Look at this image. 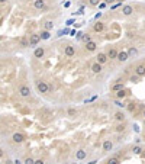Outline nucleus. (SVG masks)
I'll return each mask as SVG.
<instances>
[{"label":"nucleus","instance_id":"nucleus-14","mask_svg":"<svg viewBox=\"0 0 145 164\" xmlns=\"http://www.w3.org/2000/svg\"><path fill=\"white\" fill-rule=\"evenodd\" d=\"M122 13L125 15V16H129V15L134 13V7H132V6H129V5L123 6V7H122Z\"/></svg>","mask_w":145,"mask_h":164},{"label":"nucleus","instance_id":"nucleus-7","mask_svg":"<svg viewBox=\"0 0 145 164\" xmlns=\"http://www.w3.org/2000/svg\"><path fill=\"white\" fill-rule=\"evenodd\" d=\"M64 54H65L67 57H72V55L76 54V48H74L72 45H67L65 49H64Z\"/></svg>","mask_w":145,"mask_h":164},{"label":"nucleus","instance_id":"nucleus-29","mask_svg":"<svg viewBox=\"0 0 145 164\" xmlns=\"http://www.w3.org/2000/svg\"><path fill=\"white\" fill-rule=\"evenodd\" d=\"M20 44H22L23 47H29V41H26V39H25V38H23V39L20 41Z\"/></svg>","mask_w":145,"mask_h":164},{"label":"nucleus","instance_id":"nucleus-9","mask_svg":"<svg viewBox=\"0 0 145 164\" xmlns=\"http://www.w3.org/2000/svg\"><path fill=\"white\" fill-rule=\"evenodd\" d=\"M96 48H97V44H96L94 41H89V42H86V49L89 51V52L96 51Z\"/></svg>","mask_w":145,"mask_h":164},{"label":"nucleus","instance_id":"nucleus-18","mask_svg":"<svg viewBox=\"0 0 145 164\" xmlns=\"http://www.w3.org/2000/svg\"><path fill=\"white\" fill-rule=\"evenodd\" d=\"M123 89V83L122 81H116L113 86H112V90L113 92H118V90H122Z\"/></svg>","mask_w":145,"mask_h":164},{"label":"nucleus","instance_id":"nucleus-3","mask_svg":"<svg viewBox=\"0 0 145 164\" xmlns=\"http://www.w3.org/2000/svg\"><path fill=\"white\" fill-rule=\"evenodd\" d=\"M39 41H41V35H36V34L29 35V45H31V47L38 45V44H39Z\"/></svg>","mask_w":145,"mask_h":164},{"label":"nucleus","instance_id":"nucleus-12","mask_svg":"<svg viewBox=\"0 0 145 164\" xmlns=\"http://www.w3.org/2000/svg\"><path fill=\"white\" fill-rule=\"evenodd\" d=\"M112 148H113V142L110 141V139H106L103 142V151L109 152V151H112Z\"/></svg>","mask_w":145,"mask_h":164},{"label":"nucleus","instance_id":"nucleus-10","mask_svg":"<svg viewBox=\"0 0 145 164\" xmlns=\"http://www.w3.org/2000/svg\"><path fill=\"white\" fill-rule=\"evenodd\" d=\"M33 7L38 10L45 9V0H35V2H33Z\"/></svg>","mask_w":145,"mask_h":164},{"label":"nucleus","instance_id":"nucleus-13","mask_svg":"<svg viewBox=\"0 0 145 164\" xmlns=\"http://www.w3.org/2000/svg\"><path fill=\"white\" fill-rule=\"evenodd\" d=\"M90 68H91V71H93L94 74H99V73H102V64H100V62H97V61H96L94 64L90 67Z\"/></svg>","mask_w":145,"mask_h":164},{"label":"nucleus","instance_id":"nucleus-39","mask_svg":"<svg viewBox=\"0 0 145 164\" xmlns=\"http://www.w3.org/2000/svg\"><path fill=\"white\" fill-rule=\"evenodd\" d=\"M116 2H119V3H122V2H125V0H116Z\"/></svg>","mask_w":145,"mask_h":164},{"label":"nucleus","instance_id":"nucleus-35","mask_svg":"<svg viewBox=\"0 0 145 164\" xmlns=\"http://www.w3.org/2000/svg\"><path fill=\"white\" fill-rule=\"evenodd\" d=\"M7 3V0H0V5H6Z\"/></svg>","mask_w":145,"mask_h":164},{"label":"nucleus","instance_id":"nucleus-5","mask_svg":"<svg viewBox=\"0 0 145 164\" xmlns=\"http://www.w3.org/2000/svg\"><path fill=\"white\" fill-rule=\"evenodd\" d=\"M128 58H129V55H128L126 51H119L118 52V57H116V60L120 62H126L128 61Z\"/></svg>","mask_w":145,"mask_h":164},{"label":"nucleus","instance_id":"nucleus-6","mask_svg":"<svg viewBox=\"0 0 145 164\" xmlns=\"http://www.w3.org/2000/svg\"><path fill=\"white\" fill-rule=\"evenodd\" d=\"M107 60H109L107 54H103V52H99V54H97V57H96V61L100 62V64H106Z\"/></svg>","mask_w":145,"mask_h":164},{"label":"nucleus","instance_id":"nucleus-37","mask_svg":"<svg viewBox=\"0 0 145 164\" xmlns=\"http://www.w3.org/2000/svg\"><path fill=\"white\" fill-rule=\"evenodd\" d=\"M113 2H116V0H106V3H113Z\"/></svg>","mask_w":145,"mask_h":164},{"label":"nucleus","instance_id":"nucleus-2","mask_svg":"<svg viewBox=\"0 0 145 164\" xmlns=\"http://www.w3.org/2000/svg\"><path fill=\"white\" fill-rule=\"evenodd\" d=\"M12 141H13L15 144H22V142L25 141V135H23L22 132H15L13 137H12Z\"/></svg>","mask_w":145,"mask_h":164},{"label":"nucleus","instance_id":"nucleus-28","mask_svg":"<svg viewBox=\"0 0 145 164\" xmlns=\"http://www.w3.org/2000/svg\"><path fill=\"white\" fill-rule=\"evenodd\" d=\"M115 105L119 107H125V105H123V102H120V100H115Z\"/></svg>","mask_w":145,"mask_h":164},{"label":"nucleus","instance_id":"nucleus-23","mask_svg":"<svg viewBox=\"0 0 145 164\" xmlns=\"http://www.w3.org/2000/svg\"><path fill=\"white\" fill-rule=\"evenodd\" d=\"M125 96H126V92H125V90H118V93H116V97L118 99H123L125 97Z\"/></svg>","mask_w":145,"mask_h":164},{"label":"nucleus","instance_id":"nucleus-36","mask_svg":"<svg viewBox=\"0 0 145 164\" xmlns=\"http://www.w3.org/2000/svg\"><path fill=\"white\" fill-rule=\"evenodd\" d=\"M100 16H102V12H99V13H97V15H96V16H94V18H96V19H99V18H100Z\"/></svg>","mask_w":145,"mask_h":164},{"label":"nucleus","instance_id":"nucleus-19","mask_svg":"<svg viewBox=\"0 0 145 164\" xmlns=\"http://www.w3.org/2000/svg\"><path fill=\"white\" fill-rule=\"evenodd\" d=\"M54 28V23H52V20H46L45 23H44V29H46V31H51Z\"/></svg>","mask_w":145,"mask_h":164},{"label":"nucleus","instance_id":"nucleus-11","mask_svg":"<svg viewBox=\"0 0 145 164\" xmlns=\"http://www.w3.org/2000/svg\"><path fill=\"white\" fill-rule=\"evenodd\" d=\"M44 54H45V49L42 48V47H38V48L33 51V57L35 58H42L44 57Z\"/></svg>","mask_w":145,"mask_h":164},{"label":"nucleus","instance_id":"nucleus-25","mask_svg":"<svg viewBox=\"0 0 145 164\" xmlns=\"http://www.w3.org/2000/svg\"><path fill=\"white\" fill-rule=\"evenodd\" d=\"M132 151H134V154H141V152H142V148H141V147H134Z\"/></svg>","mask_w":145,"mask_h":164},{"label":"nucleus","instance_id":"nucleus-22","mask_svg":"<svg viewBox=\"0 0 145 164\" xmlns=\"http://www.w3.org/2000/svg\"><path fill=\"white\" fill-rule=\"evenodd\" d=\"M136 54H138V49L134 48V47H131V48H129V51H128V55H129V57H135Z\"/></svg>","mask_w":145,"mask_h":164},{"label":"nucleus","instance_id":"nucleus-30","mask_svg":"<svg viewBox=\"0 0 145 164\" xmlns=\"http://www.w3.org/2000/svg\"><path fill=\"white\" fill-rule=\"evenodd\" d=\"M123 129H125V125H118V126H116V131H118V132H120V131H123Z\"/></svg>","mask_w":145,"mask_h":164},{"label":"nucleus","instance_id":"nucleus-34","mask_svg":"<svg viewBox=\"0 0 145 164\" xmlns=\"http://www.w3.org/2000/svg\"><path fill=\"white\" fill-rule=\"evenodd\" d=\"M42 163H44L42 160H35V164H42Z\"/></svg>","mask_w":145,"mask_h":164},{"label":"nucleus","instance_id":"nucleus-17","mask_svg":"<svg viewBox=\"0 0 145 164\" xmlns=\"http://www.w3.org/2000/svg\"><path fill=\"white\" fill-rule=\"evenodd\" d=\"M107 57L110 58V60H115V58L118 57V51H116L115 48H110L107 51Z\"/></svg>","mask_w":145,"mask_h":164},{"label":"nucleus","instance_id":"nucleus-15","mask_svg":"<svg viewBox=\"0 0 145 164\" xmlns=\"http://www.w3.org/2000/svg\"><path fill=\"white\" fill-rule=\"evenodd\" d=\"M104 29V23L103 22H96L94 26H93V31L94 32H102Z\"/></svg>","mask_w":145,"mask_h":164},{"label":"nucleus","instance_id":"nucleus-33","mask_svg":"<svg viewBox=\"0 0 145 164\" xmlns=\"http://www.w3.org/2000/svg\"><path fill=\"white\" fill-rule=\"evenodd\" d=\"M138 77H139V75H135V77H131V81H134V83H136V81H138Z\"/></svg>","mask_w":145,"mask_h":164},{"label":"nucleus","instance_id":"nucleus-16","mask_svg":"<svg viewBox=\"0 0 145 164\" xmlns=\"http://www.w3.org/2000/svg\"><path fill=\"white\" fill-rule=\"evenodd\" d=\"M87 157V152L84 150H78L77 152H76V158L77 160H84Z\"/></svg>","mask_w":145,"mask_h":164},{"label":"nucleus","instance_id":"nucleus-24","mask_svg":"<svg viewBox=\"0 0 145 164\" xmlns=\"http://www.w3.org/2000/svg\"><path fill=\"white\" fill-rule=\"evenodd\" d=\"M107 163L109 164H119V163H120V160H119L118 157H113V158H109Z\"/></svg>","mask_w":145,"mask_h":164},{"label":"nucleus","instance_id":"nucleus-31","mask_svg":"<svg viewBox=\"0 0 145 164\" xmlns=\"http://www.w3.org/2000/svg\"><path fill=\"white\" fill-rule=\"evenodd\" d=\"M83 41H84V42H89V41H91V39H90V35H84V36H83Z\"/></svg>","mask_w":145,"mask_h":164},{"label":"nucleus","instance_id":"nucleus-27","mask_svg":"<svg viewBox=\"0 0 145 164\" xmlns=\"http://www.w3.org/2000/svg\"><path fill=\"white\" fill-rule=\"evenodd\" d=\"M100 3V0H89V5L90 6H97Z\"/></svg>","mask_w":145,"mask_h":164},{"label":"nucleus","instance_id":"nucleus-40","mask_svg":"<svg viewBox=\"0 0 145 164\" xmlns=\"http://www.w3.org/2000/svg\"><path fill=\"white\" fill-rule=\"evenodd\" d=\"M144 116H145V112H144Z\"/></svg>","mask_w":145,"mask_h":164},{"label":"nucleus","instance_id":"nucleus-1","mask_svg":"<svg viewBox=\"0 0 145 164\" xmlns=\"http://www.w3.org/2000/svg\"><path fill=\"white\" fill-rule=\"evenodd\" d=\"M36 89L39 93H48L50 92V86L46 84L45 81H36Z\"/></svg>","mask_w":145,"mask_h":164},{"label":"nucleus","instance_id":"nucleus-38","mask_svg":"<svg viewBox=\"0 0 145 164\" xmlns=\"http://www.w3.org/2000/svg\"><path fill=\"white\" fill-rule=\"evenodd\" d=\"M0 157H3V150L0 148Z\"/></svg>","mask_w":145,"mask_h":164},{"label":"nucleus","instance_id":"nucleus-32","mask_svg":"<svg viewBox=\"0 0 145 164\" xmlns=\"http://www.w3.org/2000/svg\"><path fill=\"white\" fill-rule=\"evenodd\" d=\"M76 113H77V111H74V109H70V111H68V115H76Z\"/></svg>","mask_w":145,"mask_h":164},{"label":"nucleus","instance_id":"nucleus-20","mask_svg":"<svg viewBox=\"0 0 145 164\" xmlns=\"http://www.w3.org/2000/svg\"><path fill=\"white\" fill-rule=\"evenodd\" d=\"M50 36H51L50 31H46V29H44V31L41 32V39H50Z\"/></svg>","mask_w":145,"mask_h":164},{"label":"nucleus","instance_id":"nucleus-21","mask_svg":"<svg viewBox=\"0 0 145 164\" xmlns=\"http://www.w3.org/2000/svg\"><path fill=\"white\" fill-rule=\"evenodd\" d=\"M115 119L118 121V122H123V121H125V115H123L122 112H118V113L115 115Z\"/></svg>","mask_w":145,"mask_h":164},{"label":"nucleus","instance_id":"nucleus-8","mask_svg":"<svg viewBox=\"0 0 145 164\" xmlns=\"http://www.w3.org/2000/svg\"><path fill=\"white\" fill-rule=\"evenodd\" d=\"M135 74L139 75V77H144V75H145V65H144V64H139V65H136Z\"/></svg>","mask_w":145,"mask_h":164},{"label":"nucleus","instance_id":"nucleus-26","mask_svg":"<svg viewBox=\"0 0 145 164\" xmlns=\"http://www.w3.org/2000/svg\"><path fill=\"white\" fill-rule=\"evenodd\" d=\"M23 163H26V164H35V160L31 158V157H28V158H25V161Z\"/></svg>","mask_w":145,"mask_h":164},{"label":"nucleus","instance_id":"nucleus-4","mask_svg":"<svg viewBox=\"0 0 145 164\" xmlns=\"http://www.w3.org/2000/svg\"><path fill=\"white\" fill-rule=\"evenodd\" d=\"M19 94H20L22 97H29V96H31V89H29L28 86H20V87H19Z\"/></svg>","mask_w":145,"mask_h":164}]
</instances>
